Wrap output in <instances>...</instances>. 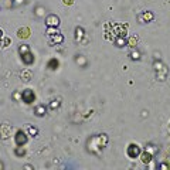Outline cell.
Listing matches in <instances>:
<instances>
[{"instance_id": "1", "label": "cell", "mask_w": 170, "mask_h": 170, "mask_svg": "<svg viewBox=\"0 0 170 170\" xmlns=\"http://www.w3.org/2000/svg\"><path fill=\"white\" fill-rule=\"evenodd\" d=\"M19 52H20V57H21V61L26 65H31V64L34 63V57L33 54H31V51H30V47L26 44H21L19 48Z\"/></svg>"}, {"instance_id": "2", "label": "cell", "mask_w": 170, "mask_h": 170, "mask_svg": "<svg viewBox=\"0 0 170 170\" xmlns=\"http://www.w3.org/2000/svg\"><path fill=\"white\" fill-rule=\"evenodd\" d=\"M21 99H23V102H26V104H33L34 99H36V94H34V91H31V89H24L21 92Z\"/></svg>"}, {"instance_id": "3", "label": "cell", "mask_w": 170, "mask_h": 170, "mask_svg": "<svg viewBox=\"0 0 170 170\" xmlns=\"http://www.w3.org/2000/svg\"><path fill=\"white\" fill-rule=\"evenodd\" d=\"M128 156L129 157H132V159H135V157H139L141 156V153H142V150H141V148L137 146V145H135V143H132V145H129L128 146Z\"/></svg>"}, {"instance_id": "4", "label": "cell", "mask_w": 170, "mask_h": 170, "mask_svg": "<svg viewBox=\"0 0 170 170\" xmlns=\"http://www.w3.org/2000/svg\"><path fill=\"white\" fill-rule=\"evenodd\" d=\"M14 141H16V145H17V146H24V145L27 143V141H29V136H27L23 130H17Z\"/></svg>"}, {"instance_id": "5", "label": "cell", "mask_w": 170, "mask_h": 170, "mask_svg": "<svg viewBox=\"0 0 170 170\" xmlns=\"http://www.w3.org/2000/svg\"><path fill=\"white\" fill-rule=\"evenodd\" d=\"M45 24H47V27H58L60 19L56 14H50V16H47V19H45Z\"/></svg>"}, {"instance_id": "6", "label": "cell", "mask_w": 170, "mask_h": 170, "mask_svg": "<svg viewBox=\"0 0 170 170\" xmlns=\"http://www.w3.org/2000/svg\"><path fill=\"white\" fill-rule=\"evenodd\" d=\"M17 36H19L20 38H27L30 36V30L27 29V27H23V29H19V31H17Z\"/></svg>"}, {"instance_id": "7", "label": "cell", "mask_w": 170, "mask_h": 170, "mask_svg": "<svg viewBox=\"0 0 170 170\" xmlns=\"http://www.w3.org/2000/svg\"><path fill=\"white\" fill-rule=\"evenodd\" d=\"M63 40H64V37H63V34L61 33L51 36V41L54 43V44H60V43H63Z\"/></svg>"}, {"instance_id": "8", "label": "cell", "mask_w": 170, "mask_h": 170, "mask_svg": "<svg viewBox=\"0 0 170 170\" xmlns=\"http://www.w3.org/2000/svg\"><path fill=\"white\" fill-rule=\"evenodd\" d=\"M141 155H142V160H143L145 163H149L152 159H153V155H152L150 152H143Z\"/></svg>"}, {"instance_id": "9", "label": "cell", "mask_w": 170, "mask_h": 170, "mask_svg": "<svg viewBox=\"0 0 170 170\" xmlns=\"http://www.w3.org/2000/svg\"><path fill=\"white\" fill-rule=\"evenodd\" d=\"M58 65H60V63H58V60L57 58H52V60L48 61V68H50V70H57Z\"/></svg>"}, {"instance_id": "10", "label": "cell", "mask_w": 170, "mask_h": 170, "mask_svg": "<svg viewBox=\"0 0 170 170\" xmlns=\"http://www.w3.org/2000/svg\"><path fill=\"white\" fill-rule=\"evenodd\" d=\"M36 115H37V116H44L45 115V106L44 105H40V106H37L36 108Z\"/></svg>"}, {"instance_id": "11", "label": "cell", "mask_w": 170, "mask_h": 170, "mask_svg": "<svg viewBox=\"0 0 170 170\" xmlns=\"http://www.w3.org/2000/svg\"><path fill=\"white\" fill-rule=\"evenodd\" d=\"M21 78L24 79V81H29L30 78H31V72H29V71H24L21 74Z\"/></svg>"}, {"instance_id": "12", "label": "cell", "mask_w": 170, "mask_h": 170, "mask_svg": "<svg viewBox=\"0 0 170 170\" xmlns=\"http://www.w3.org/2000/svg\"><path fill=\"white\" fill-rule=\"evenodd\" d=\"M82 36H84V30H82L81 27H78V29H77V40L79 41V40H81Z\"/></svg>"}, {"instance_id": "13", "label": "cell", "mask_w": 170, "mask_h": 170, "mask_svg": "<svg viewBox=\"0 0 170 170\" xmlns=\"http://www.w3.org/2000/svg\"><path fill=\"white\" fill-rule=\"evenodd\" d=\"M116 44H118V47H123V45L126 44V41H125V38H116Z\"/></svg>"}, {"instance_id": "14", "label": "cell", "mask_w": 170, "mask_h": 170, "mask_svg": "<svg viewBox=\"0 0 170 170\" xmlns=\"http://www.w3.org/2000/svg\"><path fill=\"white\" fill-rule=\"evenodd\" d=\"M29 133L31 135V136H37V129L33 128V126H29Z\"/></svg>"}, {"instance_id": "15", "label": "cell", "mask_w": 170, "mask_h": 170, "mask_svg": "<svg viewBox=\"0 0 170 170\" xmlns=\"http://www.w3.org/2000/svg\"><path fill=\"white\" fill-rule=\"evenodd\" d=\"M24 153H26V150H24V149H23V148H17V149H16V155L23 156V155H24Z\"/></svg>"}, {"instance_id": "16", "label": "cell", "mask_w": 170, "mask_h": 170, "mask_svg": "<svg viewBox=\"0 0 170 170\" xmlns=\"http://www.w3.org/2000/svg\"><path fill=\"white\" fill-rule=\"evenodd\" d=\"M58 106H60L58 101H52V104H50V108H51V109H56V108H58Z\"/></svg>"}, {"instance_id": "17", "label": "cell", "mask_w": 170, "mask_h": 170, "mask_svg": "<svg viewBox=\"0 0 170 170\" xmlns=\"http://www.w3.org/2000/svg\"><path fill=\"white\" fill-rule=\"evenodd\" d=\"M36 14H37V16H43V14H44V9H43V7H37V9H36Z\"/></svg>"}, {"instance_id": "18", "label": "cell", "mask_w": 170, "mask_h": 170, "mask_svg": "<svg viewBox=\"0 0 170 170\" xmlns=\"http://www.w3.org/2000/svg\"><path fill=\"white\" fill-rule=\"evenodd\" d=\"M130 57H132V60H135V61H136V60H139V52H137V51H133L132 54H130Z\"/></svg>"}, {"instance_id": "19", "label": "cell", "mask_w": 170, "mask_h": 170, "mask_svg": "<svg viewBox=\"0 0 170 170\" xmlns=\"http://www.w3.org/2000/svg\"><path fill=\"white\" fill-rule=\"evenodd\" d=\"M13 99H21V94H19V92H14L13 94Z\"/></svg>"}, {"instance_id": "20", "label": "cell", "mask_w": 170, "mask_h": 170, "mask_svg": "<svg viewBox=\"0 0 170 170\" xmlns=\"http://www.w3.org/2000/svg\"><path fill=\"white\" fill-rule=\"evenodd\" d=\"M3 44L4 45H9V44H10V38H3Z\"/></svg>"}, {"instance_id": "21", "label": "cell", "mask_w": 170, "mask_h": 170, "mask_svg": "<svg viewBox=\"0 0 170 170\" xmlns=\"http://www.w3.org/2000/svg\"><path fill=\"white\" fill-rule=\"evenodd\" d=\"M78 63H79V64H84V63H87V60L84 61V58H81V56H79V58H78Z\"/></svg>"}, {"instance_id": "22", "label": "cell", "mask_w": 170, "mask_h": 170, "mask_svg": "<svg viewBox=\"0 0 170 170\" xmlns=\"http://www.w3.org/2000/svg\"><path fill=\"white\" fill-rule=\"evenodd\" d=\"M65 3H67V4H70V3H71V0H65Z\"/></svg>"}, {"instance_id": "23", "label": "cell", "mask_w": 170, "mask_h": 170, "mask_svg": "<svg viewBox=\"0 0 170 170\" xmlns=\"http://www.w3.org/2000/svg\"><path fill=\"white\" fill-rule=\"evenodd\" d=\"M2 34H3V33H2V30H0V38H2V37H3V36H2Z\"/></svg>"}, {"instance_id": "24", "label": "cell", "mask_w": 170, "mask_h": 170, "mask_svg": "<svg viewBox=\"0 0 170 170\" xmlns=\"http://www.w3.org/2000/svg\"><path fill=\"white\" fill-rule=\"evenodd\" d=\"M2 167H3V164H2V163H0V169H2Z\"/></svg>"}, {"instance_id": "25", "label": "cell", "mask_w": 170, "mask_h": 170, "mask_svg": "<svg viewBox=\"0 0 170 170\" xmlns=\"http://www.w3.org/2000/svg\"><path fill=\"white\" fill-rule=\"evenodd\" d=\"M0 47H2V41H0Z\"/></svg>"}]
</instances>
